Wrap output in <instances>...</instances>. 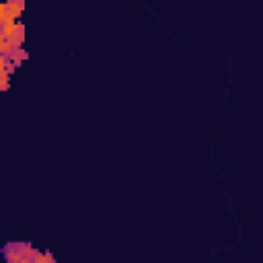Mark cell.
I'll list each match as a JSON object with an SVG mask.
<instances>
[{
	"instance_id": "2",
	"label": "cell",
	"mask_w": 263,
	"mask_h": 263,
	"mask_svg": "<svg viewBox=\"0 0 263 263\" xmlns=\"http://www.w3.org/2000/svg\"><path fill=\"white\" fill-rule=\"evenodd\" d=\"M8 39L12 41L14 47H23V41H25V27H23V23H18V25L14 27V31H12V35H10Z\"/></svg>"
},
{
	"instance_id": "1",
	"label": "cell",
	"mask_w": 263,
	"mask_h": 263,
	"mask_svg": "<svg viewBox=\"0 0 263 263\" xmlns=\"http://www.w3.org/2000/svg\"><path fill=\"white\" fill-rule=\"evenodd\" d=\"M4 55H6V58H8V60H10V62H12L16 68H18V66H21L25 60H27V51H25L23 47H12V49H10L8 53H4Z\"/></svg>"
},
{
	"instance_id": "3",
	"label": "cell",
	"mask_w": 263,
	"mask_h": 263,
	"mask_svg": "<svg viewBox=\"0 0 263 263\" xmlns=\"http://www.w3.org/2000/svg\"><path fill=\"white\" fill-rule=\"evenodd\" d=\"M33 263H55V259L49 251H39V255L33 259Z\"/></svg>"
},
{
	"instance_id": "4",
	"label": "cell",
	"mask_w": 263,
	"mask_h": 263,
	"mask_svg": "<svg viewBox=\"0 0 263 263\" xmlns=\"http://www.w3.org/2000/svg\"><path fill=\"white\" fill-rule=\"evenodd\" d=\"M8 86H10V76L0 74V88H2V90H8Z\"/></svg>"
}]
</instances>
